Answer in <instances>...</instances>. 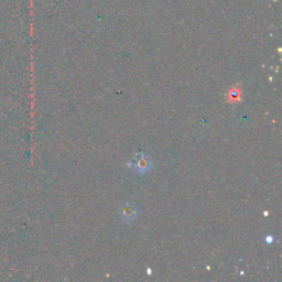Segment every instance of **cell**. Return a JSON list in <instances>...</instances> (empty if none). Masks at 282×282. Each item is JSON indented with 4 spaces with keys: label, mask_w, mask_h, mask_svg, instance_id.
<instances>
[{
    "label": "cell",
    "mask_w": 282,
    "mask_h": 282,
    "mask_svg": "<svg viewBox=\"0 0 282 282\" xmlns=\"http://www.w3.org/2000/svg\"><path fill=\"white\" fill-rule=\"evenodd\" d=\"M120 215L121 219L125 220V222H132L136 219L137 210L136 207L131 204H123L120 207Z\"/></svg>",
    "instance_id": "1"
},
{
    "label": "cell",
    "mask_w": 282,
    "mask_h": 282,
    "mask_svg": "<svg viewBox=\"0 0 282 282\" xmlns=\"http://www.w3.org/2000/svg\"><path fill=\"white\" fill-rule=\"evenodd\" d=\"M133 167H135V169L137 171H139L141 173H145V172L150 170L151 162L149 160V158H147L143 155H138L135 163H133Z\"/></svg>",
    "instance_id": "2"
}]
</instances>
